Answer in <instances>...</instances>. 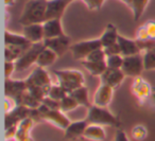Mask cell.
<instances>
[{
  "instance_id": "cell-1",
  "label": "cell",
  "mask_w": 155,
  "mask_h": 141,
  "mask_svg": "<svg viewBox=\"0 0 155 141\" xmlns=\"http://www.w3.org/2000/svg\"><path fill=\"white\" fill-rule=\"evenodd\" d=\"M46 10L47 0H29L20 15V25L24 27L33 24H44L46 20Z\"/></svg>"
},
{
  "instance_id": "cell-2",
  "label": "cell",
  "mask_w": 155,
  "mask_h": 141,
  "mask_svg": "<svg viewBox=\"0 0 155 141\" xmlns=\"http://www.w3.org/2000/svg\"><path fill=\"white\" fill-rule=\"evenodd\" d=\"M86 121L88 124L100 126H119L120 121L115 117L106 107H99L91 105L87 111Z\"/></svg>"
},
{
  "instance_id": "cell-3",
  "label": "cell",
  "mask_w": 155,
  "mask_h": 141,
  "mask_svg": "<svg viewBox=\"0 0 155 141\" xmlns=\"http://www.w3.org/2000/svg\"><path fill=\"white\" fill-rule=\"evenodd\" d=\"M58 84L62 86L68 94L77 88L84 86V75L79 70H54Z\"/></svg>"
},
{
  "instance_id": "cell-4",
  "label": "cell",
  "mask_w": 155,
  "mask_h": 141,
  "mask_svg": "<svg viewBox=\"0 0 155 141\" xmlns=\"http://www.w3.org/2000/svg\"><path fill=\"white\" fill-rule=\"evenodd\" d=\"M45 47L46 46H45V44H44V41L37 43V44H32V46L15 62L16 71L21 72V71L30 68L32 65L36 64L38 55L41 54V52L45 49Z\"/></svg>"
},
{
  "instance_id": "cell-5",
  "label": "cell",
  "mask_w": 155,
  "mask_h": 141,
  "mask_svg": "<svg viewBox=\"0 0 155 141\" xmlns=\"http://www.w3.org/2000/svg\"><path fill=\"white\" fill-rule=\"evenodd\" d=\"M38 111L41 113V117L43 120L53 124L54 126L61 128V130H66L68 125L71 123V121L65 116V113H63L60 109H50L47 106L41 104L38 107Z\"/></svg>"
},
{
  "instance_id": "cell-6",
  "label": "cell",
  "mask_w": 155,
  "mask_h": 141,
  "mask_svg": "<svg viewBox=\"0 0 155 141\" xmlns=\"http://www.w3.org/2000/svg\"><path fill=\"white\" fill-rule=\"evenodd\" d=\"M102 48L100 38L91 39V41H82L71 45L70 51L73 55V58L78 61L86 60L88 55L95 50Z\"/></svg>"
},
{
  "instance_id": "cell-7",
  "label": "cell",
  "mask_w": 155,
  "mask_h": 141,
  "mask_svg": "<svg viewBox=\"0 0 155 141\" xmlns=\"http://www.w3.org/2000/svg\"><path fill=\"white\" fill-rule=\"evenodd\" d=\"M121 70L125 74V77H140L142 71L144 70L143 65V56L142 54H136V55L127 56L123 57V64Z\"/></svg>"
},
{
  "instance_id": "cell-8",
  "label": "cell",
  "mask_w": 155,
  "mask_h": 141,
  "mask_svg": "<svg viewBox=\"0 0 155 141\" xmlns=\"http://www.w3.org/2000/svg\"><path fill=\"white\" fill-rule=\"evenodd\" d=\"M27 86H36V87H41L47 92L49 91L50 87L52 86L51 80L48 74V72L45 70V68L41 67H37L35 70L31 72V74L27 77L26 80Z\"/></svg>"
},
{
  "instance_id": "cell-9",
  "label": "cell",
  "mask_w": 155,
  "mask_h": 141,
  "mask_svg": "<svg viewBox=\"0 0 155 141\" xmlns=\"http://www.w3.org/2000/svg\"><path fill=\"white\" fill-rule=\"evenodd\" d=\"M28 89L26 81H13L11 79H5V94L8 98L15 100L17 105H19L21 97Z\"/></svg>"
},
{
  "instance_id": "cell-10",
  "label": "cell",
  "mask_w": 155,
  "mask_h": 141,
  "mask_svg": "<svg viewBox=\"0 0 155 141\" xmlns=\"http://www.w3.org/2000/svg\"><path fill=\"white\" fill-rule=\"evenodd\" d=\"M132 93L133 96L139 101V103L144 104L151 97L152 94V88H151L150 84L147 81H144L142 77H134V81L132 83Z\"/></svg>"
},
{
  "instance_id": "cell-11",
  "label": "cell",
  "mask_w": 155,
  "mask_h": 141,
  "mask_svg": "<svg viewBox=\"0 0 155 141\" xmlns=\"http://www.w3.org/2000/svg\"><path fill=\"white\" fill-rule=\"evenodd\" d=\"M46 48H49L53 52L58 54V56H63L71 47V39L66 34L60 37H54V38H47L44 39Z\"/></svg>"
},
{
  "instance_id": "cell-12",
  "label": "cell",
  "mask_w": 155,
  "mask_h": 141,
  "mask_svg": "<svg viewBox=\"0 0 155 141\" xmlns=\"http://www.w3.org/2000/svg\"><path fill=\"white\" fill-rule=\"evenodd\" d=\"M114 88L106 85L104 83H100L93 98V105L99 107H107L110 103L114 94Z\"/></svg>"
},
{
  "instance_id": "cell-13",
  "label": "cell",
  "mask_w": 155,
  "mask_h": 141,
  "mask_svg": "<svg viewBox=\"0 0 155 141\" xmlns=\"http://www.w3.org/2000/svg\"><path fill=\"white\" fill-rule=\"evenodd\" d=\"M68 0H47L46 20L62 19L65 10L69 5ZM45 20V21H46Z\"/></svg>"
},
{
  "instance_id": "cell-14",
  "label": "cell",
  "mask_w": 155,
  "mask_h": 141,
  "mask_svg": "<svg viewBox=\"0 0 155 141\" xmlns=\"http://www.w3.org/2000/svg\"><path fill=\"white\" fill-rule=\"evenodd\" d=\"M124 77L125 74L121 69L107 68L105 72L100 77V80H101V83H104L106 85L110 86L112 88H114V89H117L122 84Z\"/></svg>"
},
{
  "instance_id": "cell-15",
  "label": "cell",
  "mask_w": 155,
  "mask_h": 141,
  "mask_svg": "<svg viewBox=\"0 0 155 141\" xmlns=\"http://www.w3.org/2000/svg\"><path fill=\"white\" fill-rule=\"evenodd\" d=\"M22 35L32 44L41 43L45 39L43 24H33L24 26L22 27Z\"/></svg>"
},
{
  "instance_id": "cell-16",
  "label": "cell",
  "mask_w": 155,
  "mask_h": 141,
  "mask_svg": "<svg viewBox=\"0 0 155 141\" xmlns=\"http://www.w3.org/2000/svg\"><path fill=\"white\" fill-rule=\"evenodd\" d=\"M118 45L120 48V54L123 57H127V56H132L136 55V54H140L139 48L136 43V39H130L127 37L122 36V35L119 34L118 36Z\"/></svg>"
},
{
  "instance_id": "cell-17",
  "label": "cell",
  "mask_w": 155,
  "mask_h": 141,
  "mask_svg": "<svg viewBox=\"0 0 155 141\" xmlns=\"http://www.w3.org/2000/svg\"><path fill=\"white\" fill-rule=\"evenodd\" d=\"M87 126H88V122L86 121V119L71 122L68 127L65 130V138L69 140H75L80 137H83Z\"/></svg>"
},
{
  "instance_id": "cell-18",
  "label": "cell",
  "mask_w": 155,
  "mask_h": 141,
  "mask_svg": "<svg viewBox=\"0 0 155 141\" xmlns=\"http://www.w3.org/2000/svg\"><path fill=\"white\" fill-rule=\"evenodd\" d=\"M43 26H44V33H45V39L54 38V37H60L65 35L61 19L46 20L43 24Z\"/></svg>"
},
{
  "instance_id": "cell-19",
  "label": "cell",
  "mask_w": 155,
  "mask_h": 141,
  "mask_svg": "<svg viewBox=\"0 0 155 141\" xmlns=\"http://www.w3.org/2000/svg\"><path fill=\"white\" fill-rule=\"evenodd\" d=\"M34 121L31 119L30 117L26 118L22 121H20L17 125V130H16L15 134V141H31V130L33 127Z\"/></svg>"
},
{
  "instance_id": "cell-20",
  "label": "cell",
  "mask_w": 155,
  "mask_h": 141,
  "mask_svg": "<svg viewBox=\"0 0 155 141\" xmlns=\"http://www.w3.org/2000/svg\"><path fill=\"white\" fill-rule=\"evenodd\" d=\"M118 31L117 28L115 27V25L113 24H108L106 26L105 30H104L103 34L100 37V41L102 44V48H106L108 46H112L117 44L118 41Z\"/></svg>"
},
{
  "instance_id": "cell-21",
  "label": "cell",
  "mask_w": 155,
  "mask_h": 141,
  "mask_svg": "<svg viewBox=\"0 0 155 141\" xmlns=\"http://www.w3.org/2000/svg\"><path fill=\"white\" fill-rule=\"evenodd\" d=\"M81 64L94 77H101L107 69V65H106L105 61H103V62H91V61L84 60L81 61Z\"/></svg>"
},
{
  "instance_id": "cell-22",
  "label": "cell",
  "mask_w": 155,
  "mask_h": 141,
  "mask_svg": "<svg viewBox=\"0 0 155 141\" xmlns=\"http://www.w3.org/2000/svg\"><path fill=\"white\" fill-rule=\"evenodd\" d=\"M105 137L106 134L103 126L94 125V124H88L83 135V138H86L91 141H103Z\"/></svg>"
},
{
  "instance_id": "cell-23",
  "label": "cell",
  "mask_w": 155,
  "mask_h": 141,
  "mask_svg": "<svg viewBox=\"0 0 155 141\" xmlns=\"http://www.w3.org/2000/svg\"><path fill=\"white\" fill-rule=\"evenodd\" d=\"M5 46H19V47H30L32 43L28 41L24 35L5 31Z\"/></svg>"
},
{
  "instance_id": "cell-24",
  "label": "cell",
  "mask_w": 155,
  "mask_h": 141,
  "mask_svg": "<svg viewBox=\"0 0 155 141\" xmlns=\"http://www.w3.org/2000/svg\"><path fill=\"white\" fill-rule=\"evenodd\" d=\"M58 54L55 52H53L52 50H50L49 48H46L41 52V54L38 55V58L36 61L37 67H41V68H46L49 67L53 64L58 58Z\"/></svg>"
},
{
  "instance_id": "cell-25",
  "label": "cell",
  "mask_w": 155,
  "mask_h": 141,
  "mask_svg": "<svg viewBox=\"0 0 155 141\" xmlns=\"http://www.w3.org/2000/svg\"><path fill=\"white\" fill-rule=\"evenodd\" d=\"M32 46V45H31ZM30 46V47H31ZM30 47H19V46H5V62H16Z\"/></svg>"
},
{
  "instance_id": "cell-26",
  "label": "cell",
  "mask_w": 155,
  "mask_h": 141,
  "mask_svg": "<svg viewBox=\"0 0 155 141\" xmlns=\"http://www.w3.org/2000/svg\"><path fill=\"white\" fill-rule=\"evenodd\" d=\"M71 97L79 103V105L81 106H85L87 108L91 106V102H89V97H88V89L85 86H81V87L77 88L75 90H73L72 92H70Z\"/></svg>"
},
{
  "instance_id": "cell-27",
  "label": "cell",
  "mask_w": 155,
  "mask_h": 141,
  "mask_svg": "<svg viewBox=\"0 0 155 141\" xmlns=\"http://www.w3.org/2000/svg\"><path fill=\"white\" fill-rule=\"evenodd\" d=\"M149 3V0H131V5L134 16V20H139V18L142 16L147 5Z\"/></svg>"
},
{
  "instance_id": "cell-28",
  "label": "cell",
  "mask_w": 155,
  "mask_h": 141,
  "mask_svg": "<svg viewBox=\"0 0 155 141\" xmlns=\"http://www.w3.org/2000/svg\"><path fill=\"white\" fill-rule=\"evenodd\" d=\"M141 54L143 56L144 70H155V45Z\"/></svg>"
},
{
  "instance_id": "cell-29",
  "label": "cell",
  "mask_w": 155,
  "mask_h": 141,
  "mask_svg": "<svg viewBox=\"0 0 155 141\" xmlns=\"http://www.w3.org/2000/svg\"><path fill=\"white\" fill-rule=\"evenodd\" d=\"M67 94H68V92H67L62 86H60L58 84V85H52L51 87H50L47 97L53 99V100L61 101V100H63Z\"/></svg>"
},
{
  "instance_id": "cell-30",
  "label": "cell",
  "mask_w": 155,
  "mask_h": 141,
  "mask_svg": "<svg viewBox=\"0 0 155 141\" xmlns=\"http://www.w3.org/2000/svg\"><path fill=\"white\" fill-rule=\"evenodd\" d=\"M61 110L63 113H68V111H71L73 109H75L78 106H80L79 103L70 96V94H67L63 100H61Z\"/></svg>"
},
{
  "instance_id": "cell-31",
  "label": "cell",
  "mask_w": 155,
  "mask_h": 141,
  "mask_svg": "<svg viewBox=\"0 0 155 141\" xmlns=\"http://www.w3.org/2000/svg\"><path fill=\"white\" fill-rule=\"evenodd\" d=\"M106 65L110 69H121L123 64V56L118 54V55H110L106 56Z\"/></svg>"
},
{
  "instance_id": "cell-32",
  "label": "cell",
  "mask_w": 155,
  "mask_h": 141,
  "mask_svg": "<svg viewBox=\"0 0 155 141\" xmlns=\"http://www.w3.org/2000/svg\"><path fill=\"white\" fill-rule=\"evenodd\" d=\"M147 135H148V130H147V128L144 127L143 125H136L132 128L131 136H132V138L135 139V140H137V141L143 140L147 137Z\"/></svg>"
},
{
  "instance_id": "cell-33",
  "label": "cell",
  "mask_w": 155,
  "mask_h": 141,
  "mask_svg": "<svg viewBox=\"0 0 155 141\" xmlns=\"http://www.w3.org/2000/svg\"><path fill=\"white\" fill-rule=\"evenodd\" d=\"M86 60L91 61V62H103V61L106 60V54L104 52L103 48H100V49H97L94 52H91Z\"/></svg>"
},
{
  "instance_id": "cell-34",
  "label": "cell",
  "mask_w": 155,
  "mask_h": 141,
  "mask_svg": "<svg viewBox=\"0 0 155 141\" xmlns=\"http://www.w3.org/2000/svg\"><path fill=\"white\" fill-rule=\"evenodd\" d=\"M82 1L91 11H98V10H100V8L102 7V5L104 2V0H82Z\"/></svg>"
},
{
  "instance_id": "cell-35",
  "label": "cell",
  "mask_w": 155,
  "mask_h": 141,
  "mask_svg": "<svg viewBox=\"0 0 155 141\" xmlns=\"http://www.w3.org/2000/svg\"><path fill=\"white\" fill-rule=\"evenodd\" d=\"M61 101H56L53 100V99L49 98V97H46L45 99L43 100V103L41 104L47 106L48 108L50 109H60L61 110Z\"/></svg>"
},
{
  "instance_id": "cell-36",
  "label": "cell",
  "mask_w": 155,
  "mask_h": 141,
  "mask_svg": "<svg viewBox=\"0 0 155 141\" xmlns=\"http://www.w3.org/2000/svg\"><path fill=\"white\" fill-rule=\"evenodd\" d=\"M143 26L146 28L150 39L155 41V20H148L147 22H144Z\"/></svg>"
},
{
  "instance_id": "cell-37",
  "label": "cell",
  "mask_w": 155,
  "mask_h": 141,
  "mask_svg": "<svg viewBox=\"0 0 155 141\" xmlns=\"http://www.w3.org/2000/svg\"><path fill=\"white\" fill-rule=\"evenodd\" d=\"M135 39H137V41H151L143 25L140 26L139 28L137 29V31H136V38Z\"/></svg>"
},
{
  "instance_id": "cell-38",
  "label": "cell",
  "mask_w": 155,
  "mask_h": 141,
  "mask_svg": "<svg viewBox=\"0 0 155 141\" xmlns=\"http://www.w3.org/2000/svg\"><path fill=\"white\" fill-rule=\"evenodd\" d=\"M104 52H105L106 56H110V55H118L120 54V48H119V45L118 43L115 44V45H112V46H108L106 48H103ZM121 55V54H120Z\"/></svg>"
},
{
  "instance_id": "cell-39",
  "label": "cell",
  "mask_w": 155,
  "mask_h": 141,
  "mask_svg": "<svg viewBox=\"0 0 155 141\" xmlns=\"http://www.w3.org/2000/svg\"><path fill=\"white\" fill-rule=\"evenodd\" d=\"M16 71L15 62H5V79H11V75Z\"/></svg>"
},
{
  "instance_id": "cell-40",
  "label": "cell",
  "mask_w": 155,
  "mask_h": 141,
  "mask_svg": "<svg viewBox=\"0 0 155 141\" xmlns=\"http://www.w3.org/2000/svg\"><path fill=\"white\" fill-rule=\"evenodd\" d=\"M115 141H130V140H129V138H127V134H125L122 130H117V133H116Z\"/></svg>"
},
{
  "instance_id": "cell-41",
  "label": "cell",
  "mask_w": 155,
  "mask_h": 141,
  "mask_svg": "<svg viewBox=\"0 0 155 141\" xmlns=\"http://www.w3.org/2000/svg\"><path fill=\"white\" fill-rule=\"evenodd\" d=\"M15 1L16 0H5V3L7 7H12V5H14Z\"/></svg>"
},
{
  "instance_id": "cell-42",
  "label": "cell",
  "mask_w": 155,
  "mask_h": 141,
  "mask_svg": "<svg viewBox=\"0 0 155 141\" xmlns=\"http://www.w3.org/2000/svg\"><path fill=\"white\" fill-rule=\"evenodd\" d=\"M121 1H123V2H124L125 5H129V7L131 5V0H121Z\"/></svg>"
},
{
  "instance_id": "cell-43",
  "label": "cell",
  "mask_w": 155,
  "mask_h": 141,
  "mask_svg": "<svg viewBox=\"0 0 155 141\" xmlns=\"http://www.w3.org/2000/svg\"><path fill=\"white\" fill-rule=\"evenodd\" d=\"M152 97H153V99H154V100H155V92H154V93H153V96H152Z\"/></svg>"
},
{
  "instance_id": "cell-44",
  "label": "cell",
  "mask_w": 155,
  "mask_h": 141,
  "mask_svg": "<svg viewBox=\"0 0 155 141\" xmlns=\"http://www.w3.org/2000/svg\"><path fill=\"white\" fill-rule=\"evenodd\" d=\"M68 1H69V2H71V1H73V0H68Z\"/></svg>"
}]
</instances>
